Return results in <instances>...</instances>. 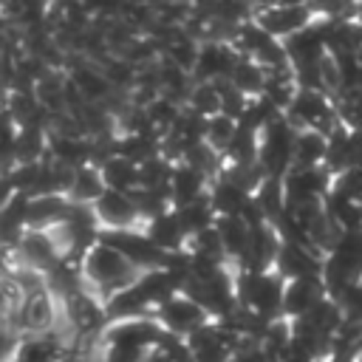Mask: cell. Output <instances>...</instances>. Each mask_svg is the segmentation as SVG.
Masks as SVG:
<instances>
[{
    "label": "cell",
    "mask_w": 362,
    "mask_h": 362,
    "mask_svg": "<svg viewBox=\"0 0 362 362\" xmlns=\"http://www.w3.org/2000/svg\"><path fill=\"white\" fill-rule=\"evenodd\" d=\"M238 286V305L274 320L283 317V300H286V280L272 269V272H238L235 274Z\"/></svg>",
    "instance_id": "7a4b0ae2"
},
{
    "label": "cell",
    "mask_w": 362,
    "mask_h": 362,
    "mask_svg": "<svg viewBox=\"0 0 362 362\" xmlns=\"http://www.w3.org/2000/svg\"><path fill=\"white\" fill-rule=\"evenodd\" d=\"M175 161H170L167 156H156L153 161L139 167V178H141V189H170V181L175 175Z\"/></svg>",
    "instance_id": "83f0119b"
},
{
    "label": "cell",
    "mask_w": 362,
    "mask_h": 362,
    "mask_svg": "<svg viewBox=\"0 0 362 362\" xmlns=\"http://www.w3.org/2000/svg\"><path fill=\"white\" fill-rule=\"evenodd\" d=\"M62 351H65V342L57 337V331L34 334L20 339V348L14 351L11 362H59Z\"/></svg>",
    "instance_id": "ac0fdd59"
},
{
    "label": "cell",
    "mask_w": 362,
    "mask_h": 362,
    "mask_svg": "<svg viewBox=\"0 0 362 362\" xmlns=\"http://www.w3.org/2000/svg\"><path fill=\"white\" fill-rule=\"evenodd\" d=\"M147 362H173V356H170V354H167L164 348H156V351H150Z\"/></svg>",
    "instance_id": "4dcf8cb0"
},
{
    "label": "cell",
    "mask_w": 362,
    "mask_h": 362,
    "mask_svg": "<svg viewBox=\"0 0 362 362\" xmlns=\"http://www.w3.org/2000/svg\"><path fill=\"white\" fill-rule=\"evenodd\" d=\"M141 294L147 297L150 308H161L164 303H170L173 297L181 294V283L167 272V269H150V272H141L139 283Z\"/></svg>",
    "instance_id": "d6986e66"
},
{
    "label": "cell",
    "mask_w": 362,
    "mask_h": 362,
    "mask_svg": "<svg viewBox=\"0 0 362 362\" xmlns=\"http://www.w3.org/2000/svg\"><path fill=\"white\" fill-rule=\"evenodd\" d=\"M337 303L345 314V322H362V283L351 286Z\"/></svg>",
    "instance_id": "f546056e"
},
{
    "label": "cell",
    "mask_w": 362,
    "mask_h": 362,
    "mask_svg": "<svg viewBox=\"0 0 362 362\" xmlns=\"http://www.w3.org/2000/svg\"><path fill=\"white\" fill-rule=\"evenodd\" d=\"M105 178H102V170L96 164H88V167H79L74 173V187L68 192L71 204H79V206H93L102 195H105Z\"/></svg>",
    "instance_id": "7402d4cb"
},
{
    "label": "cell",
    "mask_w": 362,
    "mask_h": 362,
    "mask_svg": "<svg viewBox=\"0 0 362 362\" xmlns=\"http://www.w3.org/2000/svg\"><path fill=\"white\" fill-rule=\"evenodd\" d=\"M328 297L322 277H303V280H288L286 283V300H283V317L300 320L305 317L317 303Z\"/></svg>",
    "instance_id": "5bb4252c"
},
{
    "label": "cell",
    "mask_w": 362,
    "mask_h": 362,
    "mask_svg": "<svg viewBox=\"0 0 362 362\" xmlns=\"http://www.w3.org/2000/svg\"><path fill=\"white\" fill-rule=\"evenodd\" d=\"M255 23L274 40H288L291 34L314 25V8L311 6H291V3H283V6H255Z\"/></svg>",
    "instance_id": "ba28073f"
},
{
    "label": "cell",
    "mask_w": 362,
    "mask_h": 362,
    "mask_svg": "<svg viewBox=\"0 0 362 362\" xmlns=\"http://www.w3.org/2000/svg\"><path fill=\"white\" fill-rule=\"evenodd\" d=\"M354 362H362V354H356V359H354Z\"/></svg>",
    "instance_id": "1f68e13d"
},
{
    "label": "cell",
    "mask_w": 362,
    "mask_h": 362,
    "mask_svg": "<svg viewBox=\"0 0 362 362\" xmlns=\"http://www.w3.org/2000/svg\"><path fill=\"white\" fill-rule=\"evenodd\" d=\"M93 215H96L102 232L136 229V223L141 221L133 195H127V192H116V189H105V195L93 204Z\"/></svg>",
    "instance_id": "9c48e42d"
},
{
    "label": "cell",
    "mask_w": 362,
    "mask_h": 362,
    "mask_svg": "<svg viewBox=\"0 0 362 362\" xmlns=\"http://www.w3.org/2000/svg\"><path fill=\"white\" fill-rule=\"evenodd\" d=\"M175 212H178V221H181V226H184V232H187L189 238H195V235L212 229L215 221H218L215 206H212V201H209V192H206L204 198H198V201H192V204H187V206H181V209H175Z\"/></svg>",
    "instance_id": "484cf974"
},
{
    "label": "cell",
    "mask_w": 362,
    "mask_h": 362,
    "mask_svg": "<svg viewBox=\"0 0 362 362\" xmlns=\"http://www.w3.org/2000/svg\"><path fill=\"white\" fill-rule=\"evenodd\" d=\"M297 130H317L322 136H331L342 122L337 105L322 90H300L291 102V107L283 113Z\"/></svg>",
    "instance_id": "277c9868"
},
{
    "label": "cell",
    "mask_w": 362,
    "mask_h": 362,
    "mask_svg": "<svg viewBox=\"0 0 362 362\" xmlns=\"http://www.w3.org/2000/svg\"><path fill=\"white\" fill-rule=\"evenodd\" d=\"M328 156V136L317 130H300L294 141V167H322Z\"/></svg>",
    "instance_id": "cb8c5ba5"
},
{
    "label": "cell",
    "mask_w": 362,
    "mask_h": 362,
    "mask_svg": "<svg viewBox=\"0 0 362 362\" xmlns=\"http://www.w3.org/2000/svg\"><path fill=\"white\" fill-rule=\"evenodd\" d=\"M105 187L116 189V192H127L133 195L136 189H141V178H139V167L133 161H127L124 156H110L105 164H99Z\"/></svg>",
    "instance_id": "44dd1931"
},
{
    "label": "cell",
    "mask_w": 362,
    "mask_h": 362,
    "mask_svg": "<svg viewBox=\"0 0 362 362\" xmlns=\"http://www.w3.org/2000/svg\"><path fill=\"white\" fill-rule=\"evenodd\" d=\"M82 274H85V283L93 286V294L102 297V305H105L113 294H119V291L136 286L139 277H141V272H139L122 252H116L113 246H107V243H102V240L85 255V260H82Z\"/></svg>",
    "instance_id": "6da1fadb"
},
{
    "label": "cell",
    "mask_w": 362,
    "mask_h": 362,
    "mask_svg": "<svg viewBox=\"0 0 362 362\" xmlns=\"http://www.w3.org/2000/svg\"><path fill=\"white\" fill-rule=\"evenodd\" d=\"M209 184H212V181H209L204 173H198L195 167L178 164V167H175V175H173V181H170L173 206L181 209V206H187V204L204 198V195L209 192Z\"/></svg>",
    "instance_id": "e0dca14e"
},
{
    "label": "cell",
    "mask_w": 362,
    "mask_h": 362,
    "mask_svg": "<svg viewBox=\"0 0 362 362\" xmlns=\"http://www.w3.org/2000/svg\"><path fill=\"white\" fill-rule=\"evenodd\" d=\"M76 90L82 93V99L88 105H105L116 90L107 82V76L102 74V68H96L93 62H74L71 65V76H68Z\"/></svg>",
    "instance_id": "9a60e30c"
},
{
    "label": "cell",
    "mask_w": 362,
    "mask_h": 362,
    "mask_svg": "<svg viewBox=\"0 0 362 362\" xmlns=\"http://www.w3.org/2000/svg\"><path fill=\"white\" fill-rule=\"evenodd\" d=\"M238 59H240V54L235 51L232 42H201V54H198V65H195L192 79L195 82L229 79Z\"/></svg>",
    "instance_id": "30bf717a"
},
{
    "label": "cell",
    "mask_w": 362,
    "mask_h": 362,
    "mask_svg": "<svg viewBox=\"0 0 362 362\" xmlns=\"http://www.w3.org/2000/svg\"><path fill=\"white\" fill-rule=\"evenodd\" d=\"M215 229H218V235H221V240H223L226 257L238 266V263H240V257H243V255H246V249H249L252 229L246 226V221H243V218H218V221H215Z\"/></svg>",
    "instance_id": "603a6c76"
},
{
    "label": "cell",
    "mask_w": 362,
    "mask_h": 362,
    "mask_svg": "<svg viewBox=\"0 0 362 362\" xmlns=\"http://www.w3.org/2000/svg\"><path fill=\"white\" fill-rule=\"evenodd\" d=\"M322 255L311 246L303 243H283L274 272L288 283V280H303V277H322Z\"/></svg>",
    "instance_id": "8fae6325"
},
{
    "label": "cell",
    "mask_w": 362,
    "mask_h": 362,
    "mask_svg": "<svg viewBox=\"0 0 362 362\" xmlns=\"http://www.w3.org/2000/svg\"><path fill=\"white\" fill-rule=\"evenodd\" d=\"M297 127L286 119L277 116L266 130L260 133V167L266 170L269 178H286L288 170L294 167V141H297Z\"/></svg>",
    "instance_id": "3957f363"
},
{
    "label": "cell",
    "mask_w": 362,
    "mask_h": 362,
    "mask_svg": "<svg viewBox=\"0 0 362 362\" xmlns=\"http://www.w3.org/2000/svg\"><path fill=\"white\" fill-rule=\"evenodd\" d=\"M238 130H240V127H238V122H235V119H229V116L218 113V116H212V119L206 122V144H209L215 153L226 156V150L232 147V141H235Z\"/></svg>",
    "instance_id": "f1b7e54d"
},
{
    "label": "cell",
    "mask_w": 362,
    "mask_h": 362,
    "mask_svg": "<svg viewBox=\"0 0 362 362\" xmlns=\"http://www.w3.org/2000/svg\"><path fill=\"white\" fill-rule=\"evenodd\" d=\"M331 189H334V175L325 164L322 167H291L288 175L283 178L286 209L297 204H308V201H325Z\"/></svg>",
    "instance_id": "52a82bcc"
},
{
    "label": "cell",
    "mask_w": 362,
    "mask_h": 362,
    "mask_svg": "<svg viewBox=\"0 0 362 362\" xmlns=\"http://www.w3.org/2000/svg\"><path fill=\"white\" fill-rule=\"evenodd\" d=\"M144 235H147L158 249H164L167 255H173V252H184L187 243H189V235L184 232V226H181L175 209H170V212L161 215V218L147 221V223H144Z\"/></svg>",
    "instance_id": "2e32d148"
},
{
    "label": "cell",
    "mask_w": 362,
    "mask_h": 362,
    "mask_svg": "<svg viewBox=\"0 0 362 362\" xmlns=\"http://www.w3.org/2000/svg\"><path fill=\"white\" fill-rule=\"evenodd\" d=\"M283 45H286V54H288V62H291L294 71L297 68H308V65H320L325 59V54H328L322 31H320V23L291 34L288 40H283Z\"/></svg>",
    "instance_id": "7c38bea8"
},
{
    "label": "cell",
    "mask_w": 362,
    "mask_h": 362,
    "mask_svg": "<svg viewBox=\"0 0 362 362\" xmlns=\"http://www.w3.org/2000/svg\"><path fill=\"white\" fill-rule=\"evenodd\" d=\"M99 240L113 246L116 252H122L139 272H150V269H164L170 255L164 249H158L144 229H122V232H99Z\"/></svg>",
    "instance_id": "5b68a950"
},
{
    "label": "cell",
    "mask_w": 362,
    "mask_h": 362,
    "mask_svg": "<svg viewBox=\"0 0 362 362\" xmlns=\"http://www.w3.org/2000/svg\"><path fill=\"white\" fill-rule=\"evenodd\" d=\"M249 198H252L249 192H243L240 187H235L226 178H215L209 184V201H212L218 218H240Z\"/></svg>",
    "instance_id": "ffe728a7"
},
{
    "label": "cell",
    "mask_w": 362,
    "mask_h": 362,
    "mask_svg": "<svg viewBox=\"0 0 362 362\" xmlns=\"http://www.w3.org/2000/svg\"><path fill=\"white\" fill-rule=\"evenodd\" d=\"M153 317L158 320V325L164 328V334L178 337V339H187V337H192L195 331H201L204 325L212 322L209 320L212 314L204 305H198L192 297H187L184 291L178 297H173L170 303H164L161 308H156Z\"/></svg>",
    "instance_id": "8992f818"
},
{
    "label": "cell",
    "mask_w": 362,
    "mask_h": 362,
    "mask_svg": "<svg viewBox=\"0 0 362 362\" xmlns=\"http://www.w3.org/2000/svg\"><path fill=\"white\" fill-rule=\"evenodd\" d=\"M187 107L195 110L198 116L204 119H212L223 110V99H221V90L215 82H195L189 99H187Z\"/></svg>",
    "instance_id": "4316f807"
},
{
    "label": "cell",
    "mask_w": 362,
    "mask_h": 362,
    "mask_svg": "<svg viewBox=\"0 0 362 362\" xmlns=\"http://www.w3.org/2000/svg\"><path fill=\"white\" fill-rule=\"evenodd\" d=\"M229 82H232L240 93H246L249 99H252V96H263L266 82H269V71H266L263 65H257L255 59L240 57L238 65H235V71H232V76H229Z\"/></svg>",
    "instance_id": "d4e9b609"
},
{
    "label": "cell",
    "mask_w": 362,
    "mask_h": 362,
    "mask_svg": "<svg viewBox=\"0 0 362 362\" xmlns=\"http://www.w3.org/2000/svg\"><path fill=\"white\" fill-rule=\"evenodd\" d=\"M57 320H59V308L51 288L28 294L25 303L20 305V325H25L31 334H51Z\"/></svg>",
    "instance_id": "4fadbf2b"
}]
</instances>
